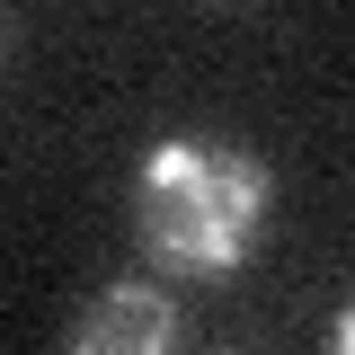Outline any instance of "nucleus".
I'll return each mask as SVG.
<instances>
[{
	"instance_id": "f257e3e1",
	"label": "nucleus",
	"mask_w": 355,
	"mask_h": 355,
	"mask_svg": "<svg viewBox=\"0 0 355 355\" xmlns=\"http://www.w3.org/2000/svg\"><path fill=\"white\" fill-rule=\"evenodd\" d=\"M266 222V169L240 142L178 133L142 160V249L160 266H240Z\"/></svg>"
},
{
	"instance_id": "f03ea898",
	"label": "nucleus",
	"mask_w": 355,
	"mask_h": 355,
	"mask_svg": "<svg viewBox=\"0 0 355 355\" xmlns=\"http://www.w3.org/2000/svg\"><path fill=\"white\" fill-rule=\"evenodd\" d=\"M178 338V302L160 284H107L71 329V355H169Z\"/></svg>"
},
{
	"instance_id": "7ed1b4c3",
	"label": "nucleus",
	"mask_w": 355,
	"mask_h": 355,
	"mask_svg": "<svg viewBox=\"0 0 355 355\" xmlns=\"http://www.w3.org/2000/svg\"><path fill=\"white\" fill-rule=\"evenodd\" d=\"M338 355H355V302L338 311Z\"/></svg>"
}]
</instances>
